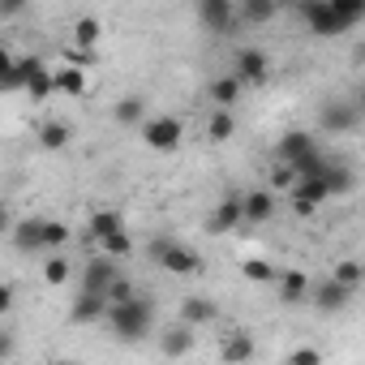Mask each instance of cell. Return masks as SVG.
<instances>
[{"mask_svg":"<svg viewBox=\"0 0 365 365\" xmlns=\"http://www.w3.org/2000/svg\"><path fill=\"white\" fill-rule=\"evenodd\" d=\"M108 327L116 331V339H125V344H138V339H146L150 335V327H155V305L142 297V292H133L129 301H116V305H108Z\"/></svg>","mask_w":365,"mask_h":365,"instance_id":"1","label":"cell"},{"mask_svg":"<svg viewBox=\"0 0 365 365\" xmlns=\"http://www.w3.org/2000/svg\"><path fill=\"white\" fill-rule=\"evenodd\" d=\"M292 14H297V22H305V31H309L314 39H339V35L356 31V22L344 18L331 0H301Z\"/></svg>","mask_w":365,"mask_h":365,"instance_id":"2","label":"cell"},{"mask_svg":"<svg viewBox=\"0 0 365 365\" xmlns=\"http://www.w3.org/2000/svg\"><path fill=\"white\" fill-rule=\"evenodd\" d=\"M150 258L168 271V275H198L202 271V258L190 250V245H180V241H172V237H163V241H150Z\"/></svg>","mask_w":365,"mask_h":365,"instance_id":"3","label":"cell"},{"mask_svg":"<svg viewBox=\"0 0 365 365\" xmlns=\"http://www.w3.org/2000/svg\"><path fill=\"white\" fill-rule=\"evenodd\" d=\"M142 142L150 146V150H176L180 146V138H185V120H180V116H172V112H159V116H146L142 125Z\"/></svg>","mask_w":365,"mask_h":365,"instance_id":"4","label":"cell"},{"mask_svg":"<svg viewBox=\"0 0 365 365\" xmlns=\"http://www.w3.org/2000/svg\"><path fill=\"white\" fill-rule=\"evenodd\" d=\"M318 125L327 133H352L361 125V103L356 99H327L318 108Z\"/></svg>","mask_w":365,"mask_h":365,"instance_id":"5","label":"cell"},{"mask_svg":"<svg viewBox=\"0 0 365 365\" xmlns=\"http://www.w3.org/2000/svg\"><path fill=\"white\" fill-rule=\"evenodd\" d=\"M352 297H356V288H348V284H339V279L309 284V305H314L318 314H344V309L352 305Z\"/></svg>","mask_w":365,"mask_h":365,"instance_id":"6","label":"cell"},{"mask_svg":"<svg viewBox=\"0 0 365 365\" xmlns=\"http://www.w3.org/2000/svg\"><path fill=\"white\" fill-rule=\"evenodd\" d=\"M198 22H202L211 35H232V31L241 26L232 0H198Z\"/></svg>","mask_w":365,"mask_h":365,"instance_id":"7","label":"cell"},{"mask_svg":"<svg viewBox=\"0 0 365 365\" xmlns=\"http://www.w3.org/2000/svg\"><path fill=\"white\" fill-rule=\"evenodd\" d=\"M232 73L241 78V86L262 91V86L271 82V61H267V52H258V48H241V52H237V69H232Z\"/></svg>","mask_w":365,"mask_h":365,"instance_id":"8","label":"cell"},{"mask_svg":"<svg viewBox=\"0 0 365 365\" xmlns=\"http://www.w3.org/2000/svg\"><path fill=\"white\" fill-rule=\"evenodd\" d=\"M271 215H275V194H271L267 185L241 194V224H245V228H262Z\"/></svg>","mask_w":365,"mask_h":365,"instance_id":"9","label":"cell"},{"mask_svg":"<svg viewBox=\"0 0 365 365\" xmlns=\"http://www.w3.org/2000/svg\"><path fill=\"white\" fill-rule=\"evenodd\" d=\"M237 228H245V224H241V190L224 194L220 207L207 215V232H211V237H224V232H237Z\"/></svg>","mask_w":365,"mask_h":365,"instance_id":"10","label":"cell"},{"mask_svg":"<svg viewBox=\"0 0 365 365\" xmlns=\"http://www.w3.org/2000/svg\"><path fill=\"white\" fill-rule=\"evenodd\" d=\"M288 194H292L297 202H309V207L331 202V190H327V176H322V172H305V176H297Z\"/></svg>","mask_w":365,"mask_h":365,"instance_id":"11","label":"cell"},{"mask_svg":"<svg viewBox=\"0 0 365 365\" xmlns=\"http://www.w3.org/2000/svg\"><path fill=\"white\" fill-rule=\"evenodd\" d=\"M322 176H327V190H331V198H348L352 190H356V172L339 159V155H331L327 163H322Z\"/></svg>","mask_w":365,"mask_h":365,"instance_id":"12","label":"cell"},{"mask_svg":"<svg viewBox=\"0 0 365 365\" xmlns=\"http://www.w3.org/2000/svg\"><path fill=\"white\" fill-rule=\"evenodd\" d=\"M103 314H108V297H103V292H86V288H78L73 309H69V322L86 327V322H99Z\"/></svg>","mask_w":365,"mask_h":365,"instance_id":"13","label":"cell"},{"mask_svg":"<svg viewBox=\"0 0 365 365\" xmlns=\"http://www.w3.org/2000/svg\"><path fill=\"white\" fill-rule=\"evenodd\" d=\"M14 250L18 254H39L43 250V220L26 215L22 224H14Z\"/></svg>","mask_w":365,"mask_h":365,"instance_id":"14","label":"cell"},{"mask_svg":"<svg viewBox=\"0 0 365 365\" xmlns=\"http://www.w3.org/2000/svg\"><path fill=\"white\" fill-rule=\"evenodd\" d=\"M116 271H120L116 258H103V254H99V258H91V262L82 267V288H86V292H103Z\"/></svg>","mask_w":365,"mask_h":365,"instance_id":"15","label":"cell"},{"mask_svg":"<svg viewBox=\"0 0 365 365\" xmlns=\"http://www.w3.org/2000/svg\"><path fill=\"white\" fill-rule=\"evenodd\" d=\"M275 284H279L284 305H305L309 301V275L305 271H284V275H275Z\"/></svg>","mask_w":365,"mask_h":365,"instance_id":"16","label":"cell"},{"mask_svg":"<svg viewBox=\"0 0 365 365\" xmlns=\"http://www.w3.org/2000/svg\"><path fill=\"white\" fill-rule=\"evenodd\" d=\"M159 352L163 356H185V352H194V327L180 322L172 331H159Z\"/></svg>","mask_w":365,"mask_h":365,"instance_id":"17","label":"cell"},{"mask_svg":"<svg viewBox=\"0 0 365 365\" xmlns=\"http://www.w3.org/2000/svg\"><path fill=\"white\" fill-rule=\"evenodd\" d=\"M207 99H211L215 108H232V103L241 99V78H237V73L211 78V82H207Z\"/></svg>","mask_w":365,"mask_h":365,"instance_id":"18","label":"cell"},{"mask_svg":"<svg viewBox=\"0 0 365 365\" xmlns=\"http://www.w3.org/2000/svg\"><path fill=\"white\" fill-rule=\"evenodd\" d=\"M275 14H279L275 0H241V5H237V22L241 26H267Z\"/></svg>","mask_w":365,"mask_h":365,"instance_id":"19","label":"cell"},{"mask_svg":"<svg viewBox=\"0 0 365 365\" xmlns=\"http://www.w3.org/2000/svg\"><path fill=\"white\" fill-rule=\"evenodd\" d=\"M215 301H207V297H185V301H180V322H190L194 331L198 327H207V322H215Z\"/></svg>","mask_w":365,"mask_h":365,"instance_id":"20","label":"cell"},{"mask_svg":"<svg viewBox=\"0 0 365 365\" xmlns=\"http://www.w3.org/2000/svg\"><path fill=\"white\" fill-rule=\"evenodd\" d=\"M318 142H314V133H305V129H288L284 138H279V146H275V155L284 159V163H292V159H301L305 150H314Z\"/></svg>","mask_w":365,"mask_h":365,"instance_id":"21","label":"cell"},{"mask_svg":"<svg viewBox=\"0 0 365 365\" xmlns=\"http://www.w3.org/2000/svg\"><path fill=\"white\" fill-rule=\"evenodd\" d=\"M112 120H116V125H129V129H138V125L146 120V99H142V95H125V99H116V108H112Z\"/></svg>","mask_w":365,"mask_h":365,"instance_id":"22","label":"cell"},{"mask_svg":"<svg viewBox=\"0 0 365 365\" xmlns=\"http://www.w3.org/2000/svg\"><path fill=\"white\" fill-rule=\"evenodd\" d=\"M52 78H56V91L61 95H73V99L86 95V82H91L86 69H78V65H61V69H52Z\"/></svg>","mask_w":365,"mask_h":365,"instance_id":"23","label":"cell"},{"mask_svg":"<svg viewBox=\"0 0 365 365\" xmlns=\"http://www.w3.org/2000/svg\"><path fill=\"white\" fill-rule=\"evenodd\" d=\"M116 228H125V220H120V211H112V207L91 211V220H86V237H91V241H103V237L116 232Z\"/></svg>","mask_w":365,"mask_h":365,"instance_id":"24","label":"cell"},{"mask_svg":"<svg viewBox=\"0 0 365 365\" xmlns=\"http://www.w3.org/2000/svg\"><path fill=\"white\" fill-rule=\"evenodd\" d=\"M69 142H73V129L65 120H43L39 125V146L43 150H65Z\"/></svg>","mask_w":365,"mask_h":365,"instance_id":"25","label":"cell"},{"mask_svg":"<svg viewBox=\"0 0 365 365\" xmlns=\"http://www.w3.org/2000/svg\"><path fill=\"white\" fill-rule=\"evenodd\" d=\"M220 356H224L228 365H241V361H250V356H254V339H250L245 331H232V335L220 344Z\"/></svg>","mask_w":365,"mask_h":365,"instance_id":"26","label":"cell"},{"mask_svg":"<svg viewBox=\"0 0 365 365\" xmlns=\"http://www.w3.org/2000/svg\"><path fill=\"white\" fill-rule=\"evenodd\" d=\"M232 133H237V116H232V108H215L211 120H207V138H211V142H228Z\"/></svg>","mask_w":365,"mask_h":365,"instance_id":"27","label":"cell"},{"mask_svg":"<svg viewBox=\"0 0 365 365\" xmlns=\"http://www.w3.org/2000/svg\"><path fill=\"white\" fill-rule=\"evenodd\" d=\"M95 245H99V254H103V258H116V262L133 254V241H129V232H125V228L108 232V237H103V241H95Z\"/></svg>","mask_w":365,"mask_h":365,"instance_id":"28","label":"cell"},{"mask_svg":"<svg viewBox=\"0 0 365 365\" xmlns=\"http://www.w3.org/2000/svg\"><path fill=\"white\" fill-rule=\"evenodd\" d=\"M99 39H103V22L99 18H78L73 22V43L78 48H99Z\"/></svg>","mask_w":365,"mask_h":365,"instance_id":"29","label":"cell"},{"mask_svg":"<svg viewBox=\"0 0 365 365\" xmlns=\"http://www.w3.org/2000/svg\"><path fill=\"white\" fill-rule=\"evenodd\" d=\"M22 91H26V95H31L35 103H43L48 95H56V78H52V69L43 65V69H39L35 78H26V86H22Z\"/></svg>","mask_w":365,"mask_h":365,"instance_id":"30","label":"cell"},{"mask_svg":"<svg viewBox=\"0 0 365 365\" xmlns=\"http://www.w3.org/2000/svg\"><path fill=\"white\" fill-rule=\"evenodd\" d=\"M241 275H245V279H254V284H275V275H279V271H275V262H271V258H245V262H241Z\"/></svg>","mask_w":365,"mask_h":365,"instance_id":"31","label":"cell"},{"mask_svg":"<svg viewBox=\"0 0 365 365\" xmlns=\"http://www.w3.org/2000/svg\"><path fill=\"white\" fill-rule=\"evenodd\" d=\"M69 275H73V262H69V258H61V254H52V258L43 262V284H52V288H61V284H69Z\"/></svg>","mask_w":365,"mask_h":365,"instance_id":"32","label":"cell"},{"mask_svg":"<svg viewBox=\"0 0 365 365\" xmlns=\"http://www.w3.org/2000/svg\"><path fill=\"white\" fill-rule=\"evenodd\" d=\"M331 279H339V284H348V288H361V279H365V267H361L356 258H344V262H335Z\"/></svg>","mask_w":365,"mask_h":365,"instance_id":"33","label":"cell"},{"mask_svg":"<svg viewBox=\"0 0 365 365\" xmlns=\"http://www.w3.org/2000/svg\"><path fill=\"white\" fill-rule=\"evenodd\" d=\"M9 91H22V82L14 73V52L0 43V95H9Z\"/></svg>","mask_w":365,"mask_h":365,"instance_id":"34","label":"cell"},{"mask_svg":"<svg viewBox=\"0 0 365 365\" xmlns=\"http://www.w3.org/2000/svg\"><path fill=\"white\" fill-rule=\"evenodd\" d=\"M69 224H61V220H43V250H61V245H69Z\"/></svg>","mask_w":365,"mask_h":365,"instance_id":"35","label":"cell"},{"mask_svg":"<svg viewBox=\"0 0 365 365\" xmlns=\"http://www.w3.org/2000/svg\"><path fill=\"white\" fill-rule=\"evenodd\" d=\"M133 292H138V284H133L129 275H120V271H116V275H112V284L103 288V297H108V305H116V301H129Z\"/></svg>","mask_w":365,"mask_h":365,"instance_id":"36","label":"cell"},{"mask_svg":"<svg viewBox=\"0 0 365 365\" xmlns=\"http://www.w3.org/2000/svg\"><path fill=\"white\" fill-rule=\"evenodd\" d=\"M292 180H297V172H292L284 159H275V168H271V185H267V190H271V194H288Z\"/></svg>","mask_w":365,"mask_h":365,"instance_id":"37","label":"cell"},{"mask_svg":"<svg viewBox=\"0 0 365 365\" xmlns=\"http://www.w3.org/2000/svg\"><path fill=\"white\" fill-rule=\"evenodd\" d=\"M61 56H65V65H78V69H95V61H99L95 48H78V43H69Z\"/></svg>","mask_w":365,"mask_h":365,"instance_id":"38","label":"cell"},{"mask_svg":"<svg viewBox=\"0 0 365 365\" xmlns=\"http://www.w3.org/2000/svg\"><path fill=\"white\" fill-rule=\"evenodd\" d=\"M43 69V56H35V52H26V56H14V73H18V82L26 86V78H35Z\"/></svg>","mask_w":365,"mask_h":365,"instance_id":"39","label":"cell"},{"mask_svg":"<svg viewBox=\"0 0 365 365\" xmlns=\"http://www.w3.org/2000/svg\"><path fill=\"white\" fill-rule=\"evenodd\" d=\"M331 5H335L344 18H352V22H361V18H365V0H331Z\"/></svg>","mask_w":365,"mask_h":365,"instance_id":"40","label":"cell"},{"mask_svg":"<svg viewBox=\"0 0 365 365\" xmlns=\"http://www.w3.org/2000/svg\"><path fill=\"white\" fill-rule=\"evenodd\" d=\"M288 361H292V365H322V352H318V348H292Z\"/></svg>","mask_w":365,"mask_h":365,"instance_id":"41","label":"cell"},{"mask_svg":"<svg viewBox=\"0 0 365 365\" xmlns=\"http://www.w3.org/2000/svg\"><path fill=\"white\" fill-rule=\"evenodd\" d=\"M31 9V0H0V18H22Z\"/></svg>","mask_w":365,"mask_h":365,"instance_id":"42","label":"cell"},{"mask_svg":"<svg viewBox=\"0 0 365 365\" xmlns=\"http://www.w3.org/2000/svg\"><path fill=\"white\" fill-rule=\"evenodd\" d=\"M18 352V339L9 335V331H0V361H5V356H14Z\"/></svg>","mask_w":365,"mask_h":365,"instance_id":"43","label":"cell"},{"mask_svg":"<svg viewBox=\"0 0 365 365\" xmlns=\"http://www.w3.org/2000/svg\"><path fill=\"white\" fill-rule=\"evenodd\" d=\"M9 305H14V288H9V284H0V318L9 314Z\"/></svg>","mask_w":365,"mask_h":365,"instance_id":"44","label":"cell"},{"mask_svg":"<svg viewBox=\"0 0 365 365\" xmlns=\"http://www.w3.org/2000/svg\"><path fill=\"white\" fill-rule=\"evenodd\" d=\"M292 211H297V215H314L318 207H309V202H297V198H292Z\"/></svg>","mask_w":365,"mask_h":365,"instance_id":"45","label":"cell"},{"mask_svg":"<svg viewBox=\"0 0 365 365\" xmlns=\"http://www.w3.org/2000/svg\"><path fill=\"white\" fill-rule=\"evenodd\" d=\"M5 228H14V224H9V207L0 202V232H5Z\"/></svg>","mask_w":365,"mask_h":365,"instance_id":"46","label":"cell"},{"mask_svg":"<svg viewBox=\"0 0 365 365\" xmlns=\"http://www.w3.org/2000/svg\"><path fill=\"white\" fill-rule=\"evenodd\" d=\"M275 5H279V9H297V5H301V0H275Z\"/></svg>","mask_w":365,"mask_h":365,"instance_id":"47","label":"cell"}]
</instances>
